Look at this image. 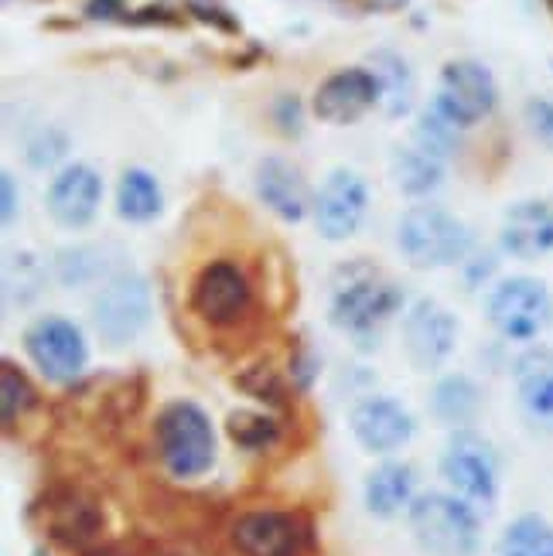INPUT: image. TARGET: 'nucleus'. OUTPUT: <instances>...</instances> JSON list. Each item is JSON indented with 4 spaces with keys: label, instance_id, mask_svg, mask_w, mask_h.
<instances>
[{
    "label": "nucleus",
    "instance_id": "f257e3e1",
    "mask_svg": "<svg viewBox=\"0 0 553 556\" xmlns=\"http://www.w3.org/2000/svg\"><path fill=\"white\" fill-rule=\"evenodd\" d=\"M403 307V290L393 277L366 260H352L331 277L328 311L335 328L349 334H373Z\"/></svg>",
    "mask_w": 553,
    "mask_h": 556
},
{
    "label": "nucleus",
    "instance_id": "f03ea898",
    "mask_svg": "<svg viewBox=\"0 0 553 556\" xmlns=\"http://www.w3.org/2000/svg\"><path fill=\"white\" fill-rule=\"evenodd\" d=\"M397 247L417 270H441L462 263L472 250V229L438 205H414L397 223Z\"/></svg>",
    "mask_w": 553,
    "mask_h": 556
},
{
    "label": "nucleus",
    "instance_id": "7ed1b4c3",
    "mask_svg": "<svg viewBox=\"0 0 553 556\" xmlns=\"http://www.w3.org/2000/svg\"><path fill=\"white\" fill-rule=\"evenodd\" d=\"M411 533L430 556H475L482 543L478 509L458 495L427 492L411 505Z\"/></svg>",
    "mask_w": 553,
    "mask_h": 556
},
{
    "label": "nucleus",
    "instance_id": "20e7f679",
    "mask_svg": "<svg viewBox=\"0 0 553 556\" xmlns=\"http://www.w3.org/2000/svg\"><path fill=\"white\" fill-rule=\"evenodd\" d=\"M158 451L175 478H199L215 465V430L202 406L175 400L158 414Z\"/></svg>",
    "mask_w": 553,
    "mask_h": 556
},
{
    "label": "nucleus",
    "instance_id": "39448f33",
    "mask_svg": "<svg viewBox=\"0 0 553 556\" xmlns=\"http://www.w3.org/2000/svg\"><path fill=\"white\" fill-rule=\"evenodd\" d=\"M486 318L506 342H537L553 325V294L537 277H506L489 290Z\"/></svg>",
    "mask_w": 553,
    "mask_h": 556
},
{
    "label": "nucleus",
    "instance_id": "423d86ee",
    "mask_svg": "<svg viewBox=\"0 0 553 556\" xmlns=\"http://www.w3.org/2000/svg\"><path fill=\"white\" fill-rule=\"evenodd\" d=\"M89 318H92V331L100 334L106 345H113V349L130 345L151 321L148 280L134 270L106 277L89 304Z\"/></svg>",
    "mask_w": 553,
    "mask_h": 556
},
{
    "label": "nucleus",
    "instance_id": "0eeeda50",
    "mask_svg": "<svg viewBox=\"0 0 553 556\" xmlns=\"http://www.w3.org/2000/svg\"><path fill=\"white\" fill-rule=\"evenodd\" d=\"M441 478L451 495L475 509H492L499 498V454L475 430H454L441 451Z\"/></svg>",
    "mask_w": 553,
    "mask_h": 556
},
{
    "label": "nucleus",
    "instance_id": "6e6552de",
    "mask_svg": "<svg viewBox=\"0 0 553 556\" xmlns=\"http://www.w3.org/2000/svg\"><path fill=\"white\" fill-rule=\"evenodd\" d=\"M24 352H28L32 366L48 382H76L86 372L89 345L79 325H72L62 314H45L24 328Z\"/></svg>",
    "mask_w": 553,
    "mask_h": 556
},
{
    "label": "nucleus",
    "instance_id": "1a4fd4ad",
    "mask_svg": "<svg viewBox=\"0 0 553 556\" xmlns=\"http://www.w3.org/2000/svg\"><path fill=\"white\" fill-rule=\"evenodd\" d=\"M499 100V86L495 76L475 59H454L441 68L438 79V92H435V106L438 113H444L454 127H475L495 110Z\"/></svg>",
    "mask_w": 553,
    "mask_h": 556
},
{
    "label": "nucleus",
    "instance_id": "9d476101",
    "mask_svg": "<svg viewBox=\"0 0 553 556\" xmlns=\"http://www.w3.org/2000/svg\"><path fill=\"white\" fill-rule=\"evenodd\" d=\"M369 212V188L363 175L349 172V167H335V172L322 181L315 195V226L328 239V243H342V239L355 236L359 226L366 223Z\"/></svg>",
    "mask_w": 553,
    "mask_h": 556
},
{
    "label": "nucleus",
    "instance_id": "9b49d317",
    "mask_svg": "<svg viewBox=\"0 0 553 556\" xmlns=\"http://www.w3.org/2000/svg\"><path fill=\"white\" fill-rule=\"evenodd\" d=\"M454 345H458V321H454V314L441 301H430V298L414 301L411 311L403 314L406 358L427 372V369L444 366Z\"/></svg>",
    "mask_w": 553,
    "mask_h": 556
},
{
    "label": "nucleus",
    "instance_id": "f8f14e48",
    "mask_svg": "<svg viewBox=\"0 0 553 556\" xmlns=\"http://www.w3.org/2000/svg\"><path fill=\"white\" fill-rule=\"evenodd\" d=\"M250 307V283L243 270L229 260H215L199 270L196 283H191V311L202 321L226 328L236 325Z\"/></svg>",
    "mask_w": 553,
    "mask_h": 556
},
{
    "label": "nucleus",
    "instance_id": "ddd939ff",
    "mask_svg": "<svg viewBox=\"0 0 553 556\" xmlns=\"http://www.w3.org/2000/svg\"><path fill=\"white\" fill-rule=\"evenodd\" d=\"M373 106H379V83L369 72V65L339 68L318 86L311 110L331 127H349L355 119H363Z\"/></svg>",
    "mask_w": 553,
    "mask_h": 556
},
{
    "label": "nucleus",
    "instance_id": "4468645a",
    "mask_svg": "<svg viewBox=\"0 0 553 556\" xmlns=\"http://www.w3.org/2000/svg\"><path fill=\"white\" fill-rule=\"evenodd\" d=\"M103 202V178L92 164H65L45 191V208L62 229H86Z\"/></svg>",
    "mask_w": 553,
    "mask_h": 556
},
{
    "label": "nucleus",
    "instance_id": "2eb2a0df",
    "mask_svg": "<svg viewBox=\"0 0 553 556\" xmlns=\"http://www.w3.org/2000/svg\"><path fill=\"white\" fill-rule=\"evenodd\" d=\"M352 438L369 454H393L411 444L414 438V417L400 400L393 396H363L349 414Z\"/></svg>",
    "mask_w": 553,
    "mask_h": 556
},
{
    "label": "nucleus",
    "instance_id": "dca6fc26",
    "mask_svg": "<svg viewBox=\"0 0 553 556\" xmlns=\"http://www.w3.org/2000/svg\"><path fill=\"white\" fill-rule=\"evenodd\" d=\"M253 188L256 199L284 223H301L307 212H315V195H311L304 172L287 157H263L253 172Z\"/></svg>",
    "mask_w": 553,
    "mask_h": 556
},
{
    "label": "nucleus",
    "instance_id": "f3484780",
    "mask_svg": "<svg viewBox=\"0 0 553 556\" xmlns=\"http://www.w3.org/2000/svg\"><path fill=\"white\" fill-rule=\"evenodd\" d=\"M513 386L526 424L553 438V349L530 345L523 355H516Z\"/></svg>",
    "mask_w": 553,
    "mask_h": 556
},
{
    "label": "nucleus",
    "instance_id": "a211bd4d",
    "mask_svg": "<svg viewBox=\"0 0 553 556\" xmlns=\"http://www.w3.org/2000/svg\"><path fill=\"white\" fill-rule=\"evenodd\" d=\"M232 546L243 556H298L304 546V529L291 513L253 509L236 519Z\"/></svg>",
    "mask_w": 553,
    "mask_h": 556
},
{
    "label": "nucleus",
    "instance_id": "6ab92c4d",
    "mask_svg": "<svg viewBox=\"0 0 553 556\" xmlns=\"http://www.w3.org/2000/svg\"><path fill=\"white\" fill-rule=\"evenodd\" d=\"M499 243L516 260H540L553 253V205L540 199L510 205L499 226Z\"/></svg>",
    "mask_w": 553,
    "mask_h": 556
},
{
    "label": "nucleus",
    "instance_id": "aec40b11",
    "mask_svg": "<svg viewBox=\"0 0 553 556\" xmlns=\"http://www.w3.org/2000/svg\"><path fill=\"white\" fill-rule=\"evenodd\" d=\"M363 498L376 519H397L400 513H411V505L417 502V471L403 462H382L366 475Z\"/></svg>",
    "mask_w": 553,
    "mask_h": 556
},
{
    "label": "nucleus",
    "instance_id": "412c9836",
    "mask_svg": "<svg viewBox=\"0 0 553 556\" xmlns=\"http://www.w3.org/2000/svg\"><path fill=\"white\" fill-rule=\"evenodd\" d=\"M369 72L379 83V106L387 116H406L414 106V72L406 65L397 52H387V48H379V52L369 55Z\"/></svg>",
    "mask_w": 553,
    "mask_h": 556
},
{
    "label": "nucleus",
    "instance_id": "4be33fe9",
    "mask_svg": "<svg viewBox=\"0 0 553 556\" xmlns=\"http://www.w3.org/2000/svg\"><path fill=\"white\" fill-rule=\"evenodd\" d=\"M164 208V191L158 178L143 167H127L116 181V212L120 219H127L134 226L154 223Z\"/></svg>",
    "mask_w": 553,
    "mask_h": 556
},
{
    "label": "nucleus",
    "instance_id": "5701e85b",
    "mask_svg": "<svg viewBox=\"0 0 553 556\" xmlns=\"http://www.w3.org/2000/svg\"><path fill=\"white\" fill-rule=\"evenodd\" d=\"M390 178L406 199H427L444 181V161L424 154L420 148H397L390 154Z\"/></svg>",
    "mask_w": 553,
    "mask_h": 556
},
{
    "label": "nucleus",
    "instance_id": "b1692460",
    "mask_svg": "<svg viewBox=\"0 0 553 556\" xmlns=\"http://www.w3.org/2000/svg\"><path fill=\"white\" fill-rule=\"evenodd\" d=\"M478 409H482V390L468 376H444L430 393V414L454 430H468Z\"/></svg>",
    "mask_w": 553,
    "mask_h": 556
},
{
    "label": "nucleus",
    "instance_id": "393cba45",
    "mask_svg": "<svg viewBox=\"0 0 553 556\" xmlns=\"http://www.w3.org/2000/svg\"><path fill=\"white\" fill-rule=\"evenodd\" d=\"M499 556H553V526L543 516H519L502 533Z\"/></svg>",
    "mask_w": 553,
    "mask_h": 556
},
{
    "label": "nucleus",
    "instance_id": "a878e982",
    "mask_svg": "<svg viewBox=\"0 0 553 556\" xmlns=\"http://www.w3.org/2000/svg\"><path fill=\"white\" fill-rule=\"evenodd\" d=\"M458 140H462V127H454L444 113H438L435 106H427L417 124H414V148H420L424 154L448 161L454 151H458Z\"/></svg>",
    "mask_w": 553,
    "mask_h": 556
},
{
    "label": "nucleus",
    "instance_id": "bb28decb",
    "mask_svg": "<svg viewBox=\"0 0 553 556\" xmlns=\"http://www.w3.org/2000/svg\"><path fill=\"white\" fill-rule=\"evenodd\" d=\"M45 283V270L41 263L32 253H17L8 256V267H4V290H8V301L17 298V304L38 298V290Z\"/></svg>",
    "mask_w": 553,
    "mask_h": 556
},
{
    "label": "nucleus",
    "instance_id": "cd10ccee",
    "mask_svg": "<svg viewBox=\"0 0 553 556\" xmlns=\"http://www.w3.org/2000/svg\"><path fill=\"white\" fill-rule=\"evenodd\" d=\"M32 403H35L32 382L24 379V372L14 369L11 362H4V372H0V409H4V427H11Z\"/></svg>",
    "mask_w": 553,
    "mask_h": 556
},
{
    "label": "nucleus",
    "instance_id": "c85d7f7f",
    "mask_svg": "<svg viewBox=\"0 0 553 556\" xmlns=\"http://www.w3.org/2000/svg\"><path fill=\"white\" fill-rule=\"evenodd\" d=\"M55 270H59V280H62L65 287L86 283V280H92V277H100V270H103V253H100V250H92V247L62 250V253H59V263H55Z\"/></svg>",
    "mask_w": 553,
    "mask_h": 556
},
{
    "label": "nucleus",
    "instance_id": "c756f323",
    "mask_svg": "<svg viewBox=\"0 0 553 556\" xmlns=\"http://www.w3.org/2000/svg\"><path fill=\"white\" fill-rule=\"evenodd\" d=\"M229 433H232V441L247 444V447H263V444H271L277 438V427L267 417L239 409V414L229 417Z\"/></svg>",
    "mask_w": 553,
    "mask_h": 556
},
{
    "label": "nucleus",
    "instance_id": "7c9ffc66",
    "mask_svg": "<svg viewBox=\"0 0 553 556\" xmlns=\"http://www.w3.org/2000/svg\"><path fill=\"white\" fill-rule=\"evenodd\" d=\"M523 119L526 127H530L533 140L540 143V148H546L553 154V100H530L523 110Z\"/></svg>",
    "mask_w": 553,
    "mask_h": 556
},
{
    "label": "nucleus",
    "instance_id": "2f4dec72",
    "mask_svg": "<svg viewBox=\"0 0 553 556\" xmlns=\"http://www.w3.org/2000/svg\"><path fill=\"white\" fill-rule=\"evenodd\" d=\"M65 151V140L55 137V140H48V134H38V140H32V148H28V161L35 167H48V164H55Z\"/></svg>",
    "mask_w": 553,
    "mask_h": 556
},
{
    "label": "nucleus",
    "instance_id": "473e14b6",
    "mask_svg": "<svg viewBox=\"0 0 553 556\" xmlns=\"http://www.w3.org/2000/svg\"><path fill=\"white\" fill-rule=\"evenodd\" d=\"M0 195H4V208H0V219H4V226H14L17 212H21V195H17V181L11 172L0 175Z\"/></svg>",
    "mask_w": 553,
    "mask_h": 556
}]
</instances>
